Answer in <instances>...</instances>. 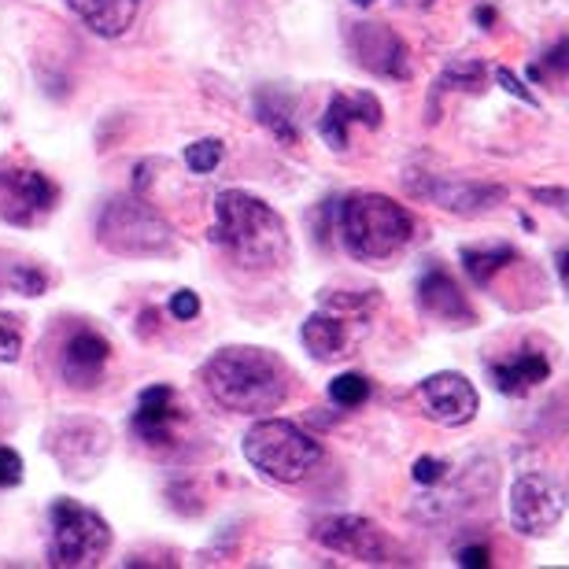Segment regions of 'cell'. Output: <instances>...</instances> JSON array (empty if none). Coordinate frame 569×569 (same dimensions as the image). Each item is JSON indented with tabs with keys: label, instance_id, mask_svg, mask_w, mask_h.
<instances>
[{
	"label": "cell",
	"instance_id": "obj_25",
	"mask_svg": "<svg viewBox=\"0 0 569 569\" xmlns=\"http://www.w3.org/2000/svg\"><path fill=\"white\" fill-rule=\"evenodd\" d=\"M11 284H16L22 296H41L44 289H49V278H44L38 267L19 263L16 270H11Z\"/></svg>",
	"mask_w": 569,
	"mask_h": 569
},
{
	"label": "cell",
	"instance_id": "obj_21",
	"mask_svg": "<svg viewBox=\"0 0 569 569\" xmlns=\"http://www.w3.org/2000/svg\"><path fill=\"white\" fill-rule=\"evenodd\" d=\"M510 259H515V248L510 244H492V248H462V267L477 284H488L499 270H503Z\"/></svg>",
	"mask_w": 569,
	"mask_h": 569
},
{
	"label": "cell",
	"instance_id": "obj_4",
	"mask_svg": "<svg viewBox=\"0 0 569 569\" xmlns=\"http://www.w3.org/2000/svg\"><path fill=\"white\" fill-rule=\"evenodd\" d=\"M244 459L270 481L292 485L322 462V443L284 418H267L244 432Z\"/></svg>",
	"mask_w": 569,
	"mask_h": 569
},
{
	"label": "cell",
	"instance_id": "obj_34",
	"mask_svg": "<svg viewBox=\"0 0 569 569\" xmlns=\"http://www.w3.org/2000/svg\"><path fill=\"white\" fill-rule=\"evenodd\" d=\"M356 4H362V8H367V4H373V0H356Z\"/></svg>",
	"mask_w": 569,
	"mask_h": 569
},
{
	"label": "cell",
	"instance_id": "obj_18",
	"mask_svg": "<svg viewBox=\"0 0 569 569\" xmlns=\"http://www.w3.org/2000/svg\"><path fill=\"white\" fill-rule=\"evenodd\" d=\"M548 378H551V362L543 351H521V356L492 367V381L503 396H526Z\"/></svg>",
	"mask_w": 569,
	"mask_h": 569
},
{
	"label": "cell",
	"instance_id": "obj_30",
	"mask_svg": "<svg viewBox=\"0 0 569 569\" xmlns=\"http://www.w3.org/2000/svg\"><path fill=\"white\" fill-rule=\"evenodd\" d=\"M496 82H499V86H503V89H507V93H515L518 100H526V104H532V108H537V104H540V100H537V97H532V93H529V89H526V86H521V78H518V74H510V71H507V67H496Z\"/></svg>",
	"mask_w": 569,
	"mask_h": 569
},
{
	"label": "cell",
	"instance_id": "obj_11",
	"mask_svg": "<svg viewBox=\"0 0 569 569\" xmlns=\"http://www.w3.org/2000/svg\"><path fill=\"white\" fill-rule=\"evenodd\" d=\"M351 52L367 71L381 78H396V82L411 78V49L403 44L400 33H392L381 22H367V27L351 30Z\"/></svg>",
	"mask_w": 569,
	"mask_h": 569
},
{
	"label": "cell",
	"instance_id": "obj_7",
	"mask_svg": "<svg viewBox=\"0 0 569 569\" xmlns=\"http://www.w3.org/2000/svg\"><path fill=\"white\" fill-rule=\"evenodd\" d=\"M566 515L562 488L543 473H521L507 492V518L526 537H548Z\"/></svg>",
	"mask_w": 569,
	"mask_h": 569
},
{
	"label": "cell",
	"instance_id": "obj_31",
	"mask_svg": "<svg viewBox=\"0 0 569 569\" xmlns=\"http://www.w3.org/2000/svg\"><path fill=\"white\" fill-rule=\"evenodd\" d=\"M488 562H492V559H488V548H462L459 551V566L462 569H485Z\"/></svg>",
	"mask_w": 569,
	"mask_h": 569
},
{
	"label": "cell",
	"instance_id": "obj_33",
	"mask_svg": "<svg viewBox=\"0 0 569 569\" xmlns=\"http://www.w3.org/2000/svg\"><path fill=\"white\" fill-rule=\"evenodd\" d=\"M473 19H477V22H481V27L488 30V27H492V22H496V11H492V8H488V4H485V8H477V11H473Z\"/></svg>",
	"mask_w": 569,
	"mask_h": 569
},
{
	"label": "cell",
	"instance_id": "obj_5",
	"mask_svg": "<svg viewBox=\"0 0 569 569\" xmlns=\"http://www.w3.org/2000/svg\"><path fill=\"white\" fill-rule=\"evenodd\" d=\"M97 241L116 256H167L174 230L144 197H116L100 211Z\"/></svg>",
	"mask_w": 569,
	"mask_h": 569
},
{
	"label": "cell",
	"instance_id": "obj_20",
	"mask_svg": "<svg viewBox=\"0 0 569 569\" xmlns=\"http://www.w3.org/2000/svg\"><path fill=\"white\" fill-rule=\"evenodd\" d=\"M256 119L263 122L281 144H296V138H300V133H296V119H292L289 100L278 97V93H259L256 97Z\"/></svg>",
	"mask_w": 569,
	"mask_h": 569
},
{
	"label": "cell",
	"instance_id": "obj_2",
	"mask_svg": "<svg viewBox=\"0 0 569 569\" xmlns=\"http://www.w3.org/2000/svg\"><path fill=\"white\" fill-rule=\"evenodd\" d=\"M211 237L230 252L241 267L267 270L284 263L289 256V233L284 219L267 200L241 189H226L214 197V230Z\"/></svg>",
	"mask_w": 569,
	"mask_h": 569
},
{
	"label": "cell",
	"instance_id": "obj_13",
	"mask_svg": "<svg viewBox=\"0 0 569 569\" xmlns=\"http://www.w3.org/2000/svg\"><path fill=\"white\" fill-rule=\"evenodd\" d=\"M418 307L448 326H470L473 322V307L466 303V296L459 292V284L451 281V274H443L440 267H432L418 281Z\"/></svg>",
	"mask_w": 569,
	"mask_h": 569
},
{
	"label": "cell",
	"instance_id": "obj_23",
	"mask_svg": "<svg viewBox=\"0 0 569 569\" xmlns=\"http://www.w3.org/2000/svg\"><path fill=\"white\" fill-rule=\"evenodd\" d=\"M485 82V63H477V60H451L448 67H443V74H440V86L443 89H481Z\"/></svg>",
	"mask_w": 569,
	"mask_h": 569
},
{
	"label": "cell",
	"instance_id": "obj_10",
	"mask_svg": "<svg viewBox=\"0 0 569 569\" xmlns=\"http://www.w3.org/2000/svg\"><path fill=\"white\" fill-rule=\"evenodd\" d=\"M418 400H422V411L429 422L437 426H448V429H459L466 422H473L477 415V389L462 373H432L422 385H418Z\"/></svg>",
	"mask_w": 569,
	"mask_h": 569
},
{
	"label": "cell",
	"instance_id": "obj_1",
	"mask_svg": "<svg viewBox=\"0 0 569 569\" xmlns=\"http://www.w3.org/2000/svg\"><path fill=\"white\" fill-rule=\"evenodd\" d=\"M203 385L222 403L226 411L237 415H263L274 411L289 396V367L267 348L237 345L222 348L208 367H203Z\"/></svg>",
	"mask_w": 569,
	"mask_h": 569
},
{
	"label": "cell",
	"instance_id": "obj_28",
	"mask_svg": "<svg viewBox=\"0 0 569 569\" xmlns=\"http://www.w3.org/2000/svg\"><path fill=\"white\" fill-rule=\"evenodd\" d=\"M22 481V459L16 448H0V488H16Z\"/></svg>",
	"mask_w": 569,
	"mask_h": 569
},
{
	"label": "cell",
	"instance_id": "obj_16",
	"mask_svg": "<svg viewBox=\"0 0 569 569\" xmlns=\"http://www.w3.org/2000/svg\"><path fill=\"white\" fill-rule=\"evenodd\" d=\"M67 8L86 22L97 38H122L141 11V0H67Z\"/></svg>",
	"mask_w": 569,
	"mask_h": 569
},
{
	"label": "cell",
	"instance_id": "obj_12",
	"mask_svg": "<svg viewBox=\"0 0 569 569\" xmlns=\"http://www.w3.org/2000/svg\"><path fill=\"white\" fill-rule=\"evenodd\" d=\"M381 104L373 93H333L329 100L326 116L318 119V133H322V141L329 148H337V152H345L348 148V130L351 127H370L378 130L381 127Z\"/></svg>",
	"mask_w": 569,
	"mask_h": 569
},
{
	"label": "cell",
	"instance_id": "obj_8",
	"mask_svg": "<svg viewBox=\"0 0 569 569\" xmlns=\"http://www.w3.org/2000/svg\"><path fill=\"white\" fill-rule=\"evenodd\" d=\"M56 197H60V189L41 170H22V167L0 170V219L16 226H33L41 214H49L56 208Z\"/></svg>",
	"mask_w": 569,
	"mask_h": 569
},
{
	"label": "cell",
	"instance_id": "obj_15",
	"mask_svg": "<svg viewBox=\"0 0 569 569\" xmlns=\"http://www.w3.org/2000/svg\"><path fill=\"white\" fill-rule=\"evenodd\" d=\"M426 192L440 203L443 211L462 214V219H473V214L492 211L496 203L507 197L503 189L488 186V181H440V186H432Z\"/></svg>",
	"mask_w": 569,
	"mask_h": 569
},
{
	"label": "cell",
	"instance_id": "obj_14",
	"mask_svg": "<svg viewBox=\"0 0 569 569\" xmlns=\"http://www.w3.org/2000/svg\"><path fill=\"white\" fill-rule=\"evenodd\" d=\"M181 422V411L174 407V389L170 385H152L141 392L138 411H133V432L148 443H167L174 437V426Z\"/></svg>",
	"mask_w": 569,
	"mask_h": 569
},
{
	"label": "cell",
	"instance_id": "obj_32",
	"mask_svg": "<svg viewBox=\"0 0 569 569\" xmlns=\"http://www.w3.org/2000/svg\"><path fill=\"white\" fill-rule=\"evenodd\" d=\"M537 200H551V208H566L562 189H537Z\"/></svg>",
	"mask_w": 569,
	"mask_h": 569
},
{
	"label": "cell",
	"instance_id": "obj_3",
	"mask_svg": "<svg viewBox=\"0 0 569 569\" xmlns=\"http://www.w3.org/2000/svg\"><path fill=\"white\" fill-rule=\"evenodd\" d=\"M340 237L362 263H385L415 237V214L381 192H359L340 203Z\"/></svg>",
	"mask_w": 569,
	"mask_h": 569
},
{
	"label": "cell",
	"instance_id": "obj_22",
	"mask_svg": "<svg viewBox=\"0 0 569 569\" xmlns=\"http://www.w3.org/2000/svg\"><path fill=\"white\" fill-rule=\"evenodd\" d=\"M370 396V381L362 373H340V378L329 381V400L337 407H359L367 403Z\"/></svg>",
	"mask_w": 569,
	"mask_h": 569
},
{
	"label": "cell",
	"instance_id": "obj_29",
	"mask_svg": "<svg viewBox=\"0 0 569 569\" xmlns=\"http://www.w3.org/2000/svg\"><path fill=\"white\" fill-rule=\"evenodd\" d=\"M170 315H174L178 322H192V318L200 315V296L189 292V289L174 292V296H170Z\"/></svg>",
	"mask_w": 569,
	"mask_h": 569
},
{
	"label": "cell",
	"instance_id": "obj_9",
	"mask_svg": "<svg viewBox=\"0 0 569 569\" xmlns=\"http://www.w3.org/2000/svg\"><path fill=\"white\" fill-rule=\"evenodd\" d=\"M315 540L326 551L345 555V559L356 562H370V566L389 562V540H385V532L370 518H351V515L326 518L315 526Z\"/></svg>",
	"mask_w": 569,
	"mask_h": 569
},
{
	"label": "cell",
	"instance_id": "obj_6",
	"mask_svg": "<svg viewBox=\"0 0 569 569\" xmlns=\"http://www.w3.org/2000/svg\"><path fill=\"white\" fill-rule=\"evenodd\" d=\"M52 518V540H49V562L82 569L97 566L111 548V529L108 521L74 499H60L49 510Z\"/></svg>",
	"mask_w": 569,
	"mask_h": 569
},
{
	"label": "cell",
	"instance_id": "obj_24",
	"mask_svg": "<svg viewBox=\"0 0 569 569\" xmlns=\"http://www.w3.org/2000/svg\"><path fill=\"white\" fill-rule=\"evenodd\" d=\"M222 141H214V138H203L197 144H189L186 148V167L192 170V174H211L214 167L222 163Z\"/></svg>",
	"mask_w": 569,
	"mask_h": 569
},
{
	"label": "cell",
	"instance_id": "obj_19",
	"mask_svg": "<svg viewBox=\"0 0 569 569\" xmlns=\"http://www.w3.org/2000/svg\"><path fill=\"white\" fill-rule=\"evenodd\" d=\"M300 340H303V348L322 362L348 356V322L337 311H315L303 322Z\"/></svg>",
	"mask_w": 569,
	"mask_h": 569
},
{
	"label": "cell",
	"instance_id": "obj_27",
	"mask_svg": "<svg viewBox=\"0 0 569 569\" xmlns=\"http://www.w3.org/2000/svg\"><path fill=\"white\" fill-rule=\"evenodd\" d=\"M448 470H451V466L443 462V459H429V455H426V459H418L411 466V477H415L418 485H437V481L448 477Z\"/></svg>",
	"mask_w": 569,
	"mask_h": 569
},
{
	"label": "cell",
	"instance_id": "obj_26",
	"mask_svg": "<svg viewBox=\"0 0 569 569\" xmlns=\"http://www.w3.org/2000/svg\"><path fill=\"white\" fill-rule=\"evenodd\" d=\"M22 351V333L16 326V318L0 315V362H16Z\"/></svg>",
	"mask_w": 569,
	"mask_h": 569
},
{
	"label": "cell",
	"instance_id": "obj_17",
	"mask_svg": "<svg viewBox=\"0 0 569 569\" xmlns=\"http://www.w3.org/2000/svg\"><path fill=\"white\" fill-rule=\"evenodd\" d=\"M111 359V345L93 329H78L63 348V378L71 385H93L100 367Z\"/></svg>",
	"mask_w": 569,
	"mask_h": 569
}]
</instances>
